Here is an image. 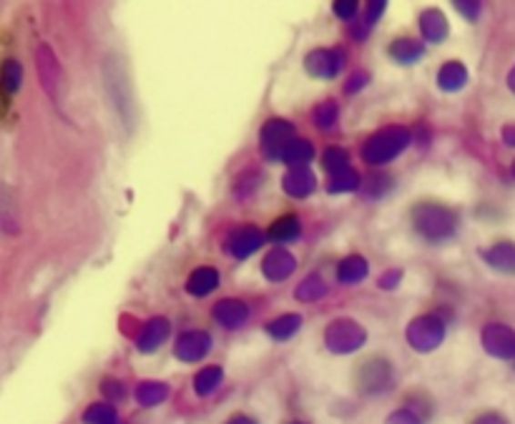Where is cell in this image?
Listing matches in <instances>:
<instances>
[{
  "mask_svg": "<svg viewBox=\"0 0 515 424\" xmlns=\"http://www.w3.org/2000/svg\"><path fill=\"white\" fill-rule=\"evenodd\" d=\"M342 56L335 51H315L309 56V61H307V68L315 73V76H325V78H332L337 76V71L342 68Z\"/></svg>",
  "mask_w": 515,
  "mask_h": 424,
  "instance_id": "cell-11",
  "label": "cell"
},
{
  "mask_svg": "<svg viewBox=\"0 0 515 424\" xmlns=\"http://www.w3.org/2000/svg\"><path fill=\"white\" fill-rule=\"evenodd\" d=\"M508 86H510V91L515 94V68L510 71V76H508Z\"/></svg>",
  "mask_w": 515,
  "mask_h": 424,
  "instance_id": "cell-37",
  "label": "cell"
},
{
  "mask_svg": "<svg viewBox=\"0 0 515 424\" xmlns=\"http://www.w3.org/2000/svg\"><path fill=\"white\" fill-rule=\"evenodd\" d=\"M299 324H302V319L297 314H287V317H279V319L269 324V334L274 339H289L299 329Z\"/></svg>",
  "mask_w": 515,
  "mask_h": 424,
  "instance_id": "cell-25",
  "label": "cell"
},
{
  "mask_svg": "<svg viewBox=\"0 0 515 424\" xmlns=\"http://www.w3.org/2000/svg\"><path fill=\"white\" fill-rule=\"evenodd\" d=\"M209 334L189 331V334H184L179 342H177V357L184 359V362H197V359H201L204 354L209 352Z\"/></svg>",
  "mask_w": 515,
  "mask_h": 424,
  "instance_id": "cell-8",
  "label": "cell"
},
{
  "mask_svg": "<svg viewBox=\"0 0 515 424\" xmlns=\"http://www.w3.org/2000/svg\"><path fill=\"white\" fill-rule=\"evenodd\" d=\"M513 174H515V164H513Z\"/></svg>",
  "mask_w": 515,
  "mask_h": 424,
  "instance_id": "cell-38",
  "label": "cell"
},
{
  "mask_svg": "<svg viewBox=\"0 0 515 424\" xmlns=\"http://www.w3.org/2000/svg\"><path fill=\"white\" fill-rule=\"evenodd\" d=\"M295 141V128L284 121H269L262 131V146L269 158H282L287 146Z\"/></svg>",
  "mask_w": 515,
  "mask_h": 424,
  "instance_id": "cell-6",
  "label": "cell"
},
{
  "mask_svg": "<svg viewBox=\"0 0 515 424\" xmlns=\"http://www.w3.org/2000/svg\"><path fill=\"white\" fill-rule=\"evenodd\" d=\"M359 184V178L355 171H337L332 174V181H329V191H349V188H355Z\"/></svg>",
  "mask_w": 515,
  "mask_h": 424,
  "instance_id": "cell-28",
  "label": "cell"
},
{
  "mask_svg": "<svg viewBox=\"0 0 515 424\" xmlns=\"http://www.w3.org/2000/svg\"><path fill=\"white\" fill-rule=\"evenodd\" d=\"M483 344L498 359H515V331L503 324H490L483 331Z\"/></svg>",
  "mask_w": 515,
  "mask_h": 424,
  "instance_id": "cell-5",
  "label": "cell"
},
{
  "mask_svg": "<svg viewBox=\"0 0 515 424\" xmlns=\"http://www.w3.org/2000/svg\"><path fill=\"white\" fill-rule=\"evenodd\" d=\"M442 334H445V327L435 317H420V319H415L410 324L408 339H410L415 349L428 352V349H435L442 342Z\"/></svg>",
  "mask_w": 515,
  "mask_h": 424,
  "instance_id": "cell-4",
  "label": "cell"
},
{
  "mask_svg": "<svg viewBox=\"0 0 515 424\" xmlns=\"http://www.w3.org/2000/svg\"><path fill=\"white\" fill-rule=\"evenodd\" d=\"M315 156V151H312V144L309 141H302V138H295L292 144L287 146V151H284V161H289V164H295L297 168L302 164H307L309 158Z\"/></svg>",
  "mask_w": 515,
  "mask_h": 424,
  "instance_id": "cell-21",
  "label": "cell"
},
{
  "mask_svg": "<svg viewBox=\"0 0 515 424\" xmlns=\"http://www.w3.org/2000/svg\"><path fill=\"white\" fill-rule=\"evenodd\" d=\"M23 81V68L18 66L15 61H8L5 63V68H3V86H5V94H13Z\"/></svg>",
  "mask_w": 515,
  "mask_h": 424,
  "instance_id": "cell-27",
  "label": "cell"
},
{
  "mask_svg": "<svg viewBox=\"0 0 515 424\" xmlns=\"http://www.w3.org/2000/svg\"><path fill=\"white\" fill-rule=\"evenodd\" d=\"M217 284H219V274L214 269H197L191 274L189 284H187V289L191 294H197V297H204V294H209V291L217 289Z\"/></svg>",
  "mask_w": 515,
  "mask_h": 424,
  "instance_id": "cell-16",
  "label": "cell"
},
{
  "mask_svg": "<svg viewBox=\"0 0 515 424\" xmlns=\"http://www.w3.org/2000/svg\"><path fill=\"white\" fill-rule=\"evenodd\" d=\"M475 424H508L500 414H483Z\"/></svg>",
  "mask_w": 515,
  "mask_h": 424,
  "instance_id": "cell-34",
  "label": "cell"
},
{
  "mask_svg": "<svg viewBox=\"0 0 515 424\" xmlns=\"http://www.w3.org/2000/svg\"><path fill=\"white\" fill-rule=\"evenodd\" d=\"M410 141V134L405 128H388V131H379L369 138L365 144V158L369 164H382V161H389L408 146Z\"/></svg>",
  "mask_w": 515,
  "mask_h": 424,
  "instance_id": "cell-1",
  "label": "cell"
},
{
  "mask_svg": "<svg viewBox=\"0 0 515 424\" xmlns=\"http://www.w3.org/2000/svg\"><path fill=\"white\" fill-rule=\"evenodd\" d=\"M214 317H217V321H219V324H224V327L234 329V327H242L244 321L249 319V309L244 307L242 301L224 299L221 304H217V307H214Z\"/></svg>",
  "mask_w": 515,
  "mask_h": 424,
  "instance_id": "cell-9",
  "label": "cell"
},
{
  "mask_svg": "<svg viewBox=\"0 0 515 424\" xmlns=\"http://www.w3.org/2000/svg\"><path fill=\"white\" fill-rule=\"evenodd\" d=\"M168 337V321L161 319V317H157V319H151L141 329V334H138V347L144 349V352H151V349H157L158 344L164 342Z\"/></svg>",
  "mask_w": 515,
  "mask_h": 424,
  "instance_id": "cell-13",
  "label": "cell"
},
{
  "mask_svg": "<svg viewBox=\"0 0 515 424\" xmlns=\"http://www.w3.org/2000/svg\"><path fill=\"white\" fill-rule=\"evenodd\" d=\"M221 369L219 367H207V369H201L199 374H197V382H194V389H197V394H211L217 387L221 384Z\"/></svg>",
  "mask_w": 515,
  "mask_h": 424,
  "instance_id": "cell-24",
  "label": "cell"
},
{
  "mask_svg": "<svg viewBox=\"0 0 515 424\" xmlns=\"http://www.w3.org/2000/svg\"><path fill=\"white\" fill-rule=\"evenodd\" d=\"M503 138H505V144L515 146V126H508V128H505Z\"/></svg>",
  "mask_w": 515,
  "mask_h": 424,
  "instance_id": "cell-35",
  "label": "cell"
},
{
  "mask_svg": "<svg viewBox=\"0 0 515 424\" xmlns=\"http://www.w3.org/2000/svg\"><path fill=\"white\" fill-rule=\"evenodd\" d=\"M284 188L297 198H305L312 188H315V177L307 171V168H295V171H289V177L284 178Z\"/></svg>",
  "mask_w": 515,
  "mask_h": 424,
  "instance_id": "cell-15",
  "label": "cell"
},
{
  "mask_svg": "<svg viewBox=\"0 0 515 424\" xmlns=\"http://www.w3.org/2000/svg\"><path fill=\"white\" fill-rule=\"evenodd\" d=\"M465 81H468V73L460 63H448L440 68V88L445 91H458L463 88Z\"/></svg>",
  "mask_w": 515,
  "mask_h": 424,
  "instance_id": "cell-18",
  "label": "cell"
},
{
  "mask_svg": "<svg viewBox=\"0 0 515 424\" xmlns=\"http://www.w3.org/2000/svg\"><path fill=\"white\" fill-rule=\"evenodd\" d=\"M269 237L274 241H292V238L299 237V221L292 214L282 217L279 221H274V227L269 228Z\"/></svg>",
  "mask_w": 515,
  "mask_h": 424,
  "instance_id": "cell-22",
  "label": "cell"
},
{
  "mask_svg": "<svg viewBox=\"0 0 515 424\" xmlns=\"http://www.w3.org/2000/svg\"><path fill=\"white\" fill-rule=\"evenodd\" d=\"M335 106L332 104H325L317 108V121H319V126H332L335 124Z\"/></svg>",
  "mask_w": 515,
  "mask_h": 424,
  "instance_id": "cell-32",
  "label": "cell"
},
{
  "mask_svg": "<svg viewBox=\"0 0 515 424\" xmlns=\"http://www.w3.org/2000/svg\"><path fill=\"white\" fill-rule=\"evenodd\" d=\"M365 342V329H359L355 321H335L327 329V347L332 352H355Z\"/></svg>",
  "mask_w": 515,
  "mask_h": 424,
  "instance_id": "cell-3",
  "label": "cell"
},
{
  "mask_svg": "<svg viewBox=\"0 0 515 424\" xmlns=\"http://www.w3.org/2000/svg\"><path fill=\"white\" fill-rule=\"evenodd\" d=\"M339 281H345V284H355V281L365 279V274H368V261L362 259V257H349L339 264Z\"/></svg>",
  "mask_w": 515,
  "mask_h": 424,
  "instance_id": "cell-17",
  "label": "cell"
},
{
  "mask_svg": "<svg viewBox=\"0 0 515 424\" xmlns=\"http://www.w3.org/2000/svg\"><path fill=\"white\" fill-rule=\"evenodd\" d=\"M325 166L332 174L345 171V166H348V151H342V148H329L325 156Z\"/></svg>",
  "mask_w": 515,
  "mask_h": 424,
  "instance_id": "cell-30",
  "label": "cell"
},
{
  "mask_svg": "<svg viewBox=\"0 0 515 424\" xmlns=\"http://www.w3.org/2000/svg\"><path fill=\"white\" fill-rule=\"evenodd\" d=\"M389 384H392V377H389L388 362L375 359V362L362 367V372H359V389H362V392H382V389H388Z\"/></svg>",
  "mask_w": 515,
  "mask_h": 424,
  "instance_id": "cell-7",
  "label": "cell"
},
{
  "mask_svg": "<svg viewBox=\"0 0 515 424\" xmlns=\"http://www.w3.org/2000/svg\"><path fill=\"white\" fill-rule=\"evenodd\" d=\"M420 28L422 33H425V38H430V41H442L445 33H448V23H445V18H442L440 13L430 11L420 18Z\"/></svg>",
  "mask_w": 515,
  "mask_h": 424,
  "instance_id": "cell-19",
  "label": "cell"
},
{
  "mask_svg": "<svg viewBox=\"0 0 515 424\" xmlns=\"http://www.w3.org/2000/svg\"><path fill=\"white\" fill-rule=\"evenodd\" d=\"M292 271H295V259H292L287 251H282V248H277V251H272V254L264 259V274L272 281L287 279Z\"/></svg>",
  "mask_w": 515,
  "mask_h": 424,
  "instance_id": "cell-12",
  "label": "cell"
},
{
  "mask_svg": "<svg viewBox=\"0 0 515 424\" xmlns=\"http://www.w3.org/2000/svg\"><path fill=\"white\" fill-rule=\"evenodd\" d=\"M259 244H262V231L254 227L239 228V231H234L232 238H229V248L237 254V259H247Z\"/></svg>",
  "mask_w": 515,
  "mask_h": 424,
  "instance_id": "cell-10",
  "label": "cell"
},
{
  "mask_svg": "<svg viewBox=\"0 0 515 424\" xmlns=\"http://www.w3.org/2000/svg\"><path fill=\"white\" fill-rule=\"evenodd\" d=\"M415 224L420 228V234H425L428 238H445L452 234L455 218H452L448 208L435 207V204H425V207L418 208Z\"/></svg>",
  "mask_w": 515,
  "mask_h": 424,
  "instance_id": "cell-2",
  "label": "cell"
},
{
  "mask_svg": "<svg viewBox=\"0 0 515 424\" xmlns=\"http://www.w3.org/2000/svg\"><path fill=\"white\" fill-rule=\"evenodd\" d=\"M485 259L498 271L515 274V244H495L490 251H485Z\"/></svg>",
  "mask_w": 515,
  "mask_h": 424,
  "instance_id": "cell-14",
  "label": "cell"
},
{
  "mask_svg": "<svg viewBox=\"0 0 515 424\" xmlns=\"http://www.w3.org/2000/svg\"><path fill=\"white\" fill-rule=\"evenodd\" d=\"M227 424H257L254 419H249V417H244V414H237V417H232Z\"/></svg>",
  "mask_w": 515,
  "mask_h": 424,
  "instance_id": "cell-36",
  "label": "cell"
},
{
  "mask_svg": "<svg viewBox=\"0 0 515 424\" xmlns=\"http://www.w3.org/2000/svg\"><path fill=\"white\" fill-rule=\"evenodd\" d=\"M84 419L86 424H118L116 412H114V407H108V404H94V407H88Z\"/></svg>",
  "mask_w": 515,
  "mask_h": 424,
  "instance_id": "cell-26",
  "label": "cell"
},
{
  "mask_svg": "<svg viewBox=\"0 0 515 424\" xmlns=\"http://www.w3.org/2000/svg\"><path fill=\"white\" fill-rule=\"evenodd\" d=\"M104 394H106V397H111V399H124V394H126V389H124V384L114 382V379H106V382H104Z\"/></svg>",
  "mask_w": 515,
  "mask_h": 424,
  "instance_id": "cell-33",
  "label": "cell"
},
{
  "mask_svg": "<svg viewBox=\"0 0 515 424\" xmlns=\"http://www.w3.org/2000/svg\"><path fill=\"white\" fill-rule=\"evenodd\" d=\"M388 424H425V417L415 409H399L388 419Z\"/></svg>",
  "mask_w": 515,
  "mask_h": 424,
  "instance_id": "cell-31",
  "label": "cell"
},
{
  "mask_svg": "<svg viewBox=\"0 0 515 424\" xmlns=\"http://www.w3.org/2000/svg\"><path fill=\"white\" fill-rule=\"evenodd\" d=\"M168 397V387L167 384H157V382H144L136 389V399L138 404L144 407H154V404L164 402Z\"/></svg>",
  "mask_w": 515,
  "mask_h": 424,
  "instance_id": "cell-20",
  "label": "cell"
},
{
  "mask_svg": "<svg viewBox=\"0 0 515 424\" xmlns=\"http://www.w3.org/2000/svg\"><path fill=\"white\" fill-rule=\"evenodd\" d=\"M389 53L395 56V61L412 63V61H418V58L422 56V45L418 41H410V38H402V41L392 43Z\"/></svg>",
  "mask_w": 515,
  "mask_h": 424,
  "instance_id": "cell-23",
  "label": "cell"
},
{
  "mask_svg": "<svg viewBox=\"0 0 515 424\" xmlns=\"http://www.w3.org/2000/svg\"><path fill=\"white\" fill-rule=\"evenodd\" d=\"M325 294V284H322V279H317V277H309V279L297 289V297L305 301H315L319 299Z\"/></svg>",
  "mask_w": 515,
  "mask_h": 424,
  "instance_id": "cell-29",
  "label": "cell"
}]
</instances>
